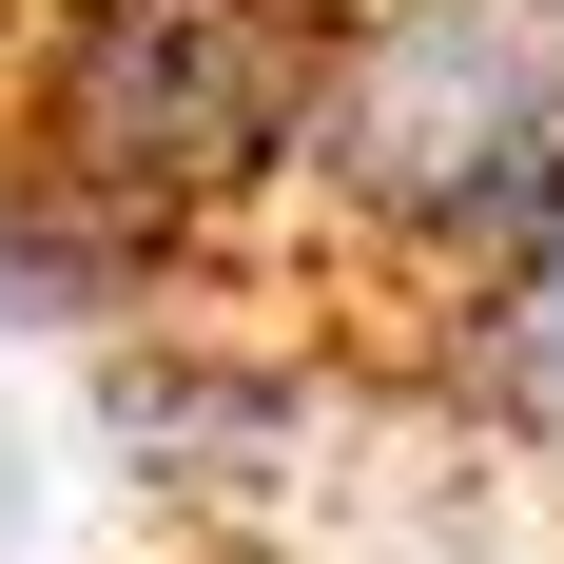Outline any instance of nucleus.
<instances>
[{
  "label": "nucleus",
  "instance_id": "f257e3e1",
  "mask_svg": "<svg viewBox=\"0 0 564 564\" xmlns=\"http://www.w3.org/2000/svg\"><path fill=\"white\" fill-rule=\"evenodd\" d=\"M332 20L350 0H58L40 58H20L0 175H40L58 215L156 292L234 215H292V137H312Z\"/></svg>",
  "mask_w": 564,
  "mask_h": 564
},
{
  "label": "nucleus",
  "instance_id": "f03ea898",
  "mask_svg": "<svg viewBox=\"0 0 564 564\" xmlns=\"http://www.w3.org/2000/svg\"><path fill=\"white\" fill-rule=\"evenodd\" d=\"M564 195V40L507 0H350L312 137H292V215L332 234V273L429 292L487 273L525 215Z\"/></svg>",
  "mask_w": 564,
  "mask_h": 564
},
{
  "label": "nucleus",
  "instance_id": "7ed1b4c3",
  "mask_svg": "<svg viewBox=\"0 0 564 564\" xmlns=\"http://www.w3.org/2000/svg\"><path fill=\"white\" fill-rule=\"evenodd\" d=\"M409 332H429V390H448L487 448H545L564 467V195L487 253V273H448Z\"/></svg>",
  "mask_w": 564,
  "mask_h": 564
},
{
  "label": "nucleus",
  "instance_id": "20e7f679",
  "mask_svg": "<svg viewBox=\"0 0 564 564\" xmlns=\"http://www.w3.org/2000/svg\"><path fill=\"white\" fill-rule=\"evenodd\" d=\"M507 20H545V40H564V0H507Z\"/></svg>",
  "mask_w": 564,
  "mask_h": 564
}]
</instances>
